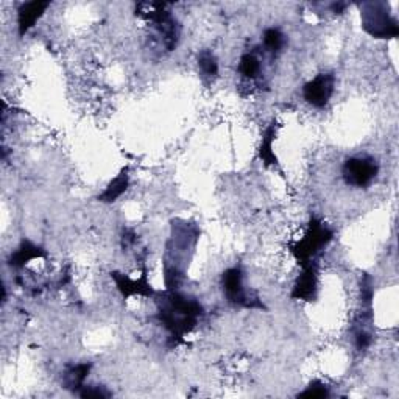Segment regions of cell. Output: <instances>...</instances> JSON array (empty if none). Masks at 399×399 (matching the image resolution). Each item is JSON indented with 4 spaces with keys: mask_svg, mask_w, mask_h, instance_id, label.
I'll return each instance as SVG.
<instances>
[{
    "mask_svg": "<svg viewBox=\"0 0 399 399\" xmlns=\"http://www.w3.org/2000/svg\"><path fill=\"white\" fill-rule=\"evenodd\" d=\"M379 166L373 158L356 156L345 161L342 176L345 183L352 188H367L378 176Z\"/></svg>",
    "mask_w": 399,
    "mask_h": 399,
    "instance_id": "cell-5",
    "label": "cell"
},
{
    "mask_svg": "<svg viewBox=\"0 0 399 399\" xmlns=\"http://www.w3.org/2000/svg\"><path fill=\"white\" fill-rule=\"evenodd\" d=\"M319 293V265L310 262L306 267H302V273L295 281L290 297L292 300L301 301H314Z\"/></svg>",
    "mask_w": 399,
    "mask_h": 399,
    "instance_id": "cell-8",
    "label": "cell"
},
{
    "mask_svg": "<svg viewBox=\"0 0 399 399\" xmlns=\"http://www.w3.org/2000/svg\"><path fill=\"white\" fill-rule=\"evenodd\" d=\"M372 342H373V338H372V336L368 334L367 331H364V329H360V331H357L356 332V346L357 348L362 351V350H367L369 345H372Z\"/></svg>",
    "mask_w": 399,
    "mask_h": 399,
    "instance_id": "cell-19",
    "label": "cell"
},
{
    "mask_svg": "<svg viewBox=\"0 0 399 399\" xmlns=\"http://www.w3.org/2000/svg\"><path fill=\"white\" fill-rule=\"evenodd\" d=\"M346 6H348V4H332L331 8H332V11H334V13L342 14L345 11Z\"/></svg>",
    "mask_w": 399,
    "mask_h": 399,
    "instance_id": "cell-20",
    "label": "cell"
},
{
    "mask_svg": "<svg viewBox=\"0 0 399 399\" xmlns=\"http://www.w3.org/2000/svg\"><path fill=\"white\" fill-rule=\"evenodd\" d=\"M203 312V306L197 300L176 290H166L158 301V320L178 342L195 329Z\"/></svg>",
    "mask_w": 399,
    "mask_h": 399,
    "instance_id": "cell-1",
    "label": "cell"
},
{
    "mask_svg": "<svg viewBox=\"0 0 399 399\" xmlns=\"http://www.w3.org/2000/svg\"><path fill=\"white\" fill-rule=\"evenodd\" d=\"M221 287H223V292L231 305L247 309H265L261 300L248 297L245 287H243V273L239 267H233L223 271Z\"/></svg>",
    "mask_w": 399,
    "mask_h": 399,
    "instance_id": "cell-4",
    "label": "cell"
},
{
    "mask_svg": "<svg viewBox=\"0 0 399 399\" xmlns=\"http://www.w3.org/2000/svg\"><path fill=\"white\" fill-rule=\"evenodd\" d=\"M239 72L245 78L253 80L261 72V61L253 54H245L242 55L240 63H239Z\"/></svg>",
    "mask_w": 399,
    "mask_h": 399,
    "instance_id": "cell-14",
    "label": "cell"
},
{
    "mask_svg": "<svg viewBox=\"0 0 399 399\" xmlns=\"http://www.w3.org/2000/svg\"><path fill=\"white\" fill-rule=\"evenodd\" d=\"M91 372V364H78L68 367L64 372V379L63 383L64 387L72 391H80L85 387V381L87 379Z\"/></svg>",
    "mask_w": 399,
    "mask_h": 399,
    "instance_id": "cell-13",
    "label": "cell"
},
{
    "mask_svg": "<svg viewBox=\"0 0 399 399\" xmlns=\"http://www.w3.org/2000/svg\"><path fill=\"white\" fill-rule=\"evenodd\" d=\"M6 301V289H5V286H2V302Z\"/></svg>",
    "mask_w": 399,
    "mask_h": 399,
    "instance_id": "cell-21",
    "label": "cell"
},
{
    "mask_svg": "<svg viewBox=\"0 0 399 399\" xmlns=\"http://www.w3.org/2000/svg\"><path fill=\"white\" fill-rule=\"evenodd\" d=\"M78 395L83 398V399H106L111 396L109 391H106L105 388H100V387H90V386H85L78 391Z\"/></svg>",
    "mask_w": 399,
    "mask_h": 399,
    "instance_id": "cell-18",
    "label": "cell"
},
{
    "mask_svg": "<svg viewBox=\"0 0 399 399\" xmlns=\"http://www.w3.org/2000/svg\"><path fill=\"white\" fill-rule=\"evenodd\" d=\"M130 167H123L119 175L116 176V178L111 181L108 186L105 188V190L102 192V194L97 197L99 202L102 203H114L116 200H119L125 192L128 190L130 188Z\"/></svg>",
    "mask_w": 399,
    "mask_h": 399,
    "instance_id": "cell-11",
    "label": "cell"
},
{
    "mask_svg": "<svg viewBox=\"0 0 399 399\" xmlns=\"http://www.w3.org/2000/svg\"><path fill=\"white\" fill-rule=\"evenodd\" d=\"M47 256V251L42 247L36 245L32 240L22 239L19 247L13 251L11 256L8 257V265L14 269H22L25 267L28 262H32L35 259H42V257Z\"/></svg>",
    "mask_w": 399,
    "mask_h": 399,
    "instance_id": "cell-10",
    "label": "cell"
},
{
    "mask_svg": "<svg viewBox=\"0 0 399 399\" xmlns=\"http://www.w3.org/2000/svg\"><path fill=\"white\" fill-rule=\"evenodd\" d=\"M336 90V77L332 73H320L314 80L307 81L302 87L305 100L314 108H324L329 103Z\"/></svg>",
    "mask_w": 399,
    "mask_h": 399,
    "instance_id": "cell-6",
    "label": "cell"
},
{
    "mask_svg": "<svg viewBox=\"0 0 399 399\" xmlns=\"http://www.w3.org/2000/svg\"><path fill=\"white\" fill-rule=\"evenodd\" d=\"M360 20L364 30L376 39H393L399 35L398 20L390 16L387 4H362Z\"/></svg>",
    "mask_w": 399,
    "mask_h": 399,
    "instance_id": "cell-3",
    "label": "cell"
},
{
    "mask_svg": "<svg viewBox=\"0 0 399 399\" xmlns=\"http://www.w3.org/2000/svg\"><path fill=\"white\" fill-rule=\"evenodd\" d=\"M264 44L270 51H279L284 47V35L278 28H267L264 32Z\"/></svg>",
    "mask_w": 399,
    "mask_h": 399,
    "instance_id": "cell-16",
    "label": "cell"
},
{
    "mask_svg": "<svg viewBox=\"0 0 399 399\" xmlns=\"http://www.w3.org/2000/svg\"><path fill=\"white\" fill-rule=\"evenodd\" d=\"M50 6V2H41V0H33V2L22 4L18 10V33L19 38H24V36L32 30L36 25L44 13L47 11Z\"/></svg>",
    "mask_w": 399,
    "mask_h": 399,
    "instance_id": "cell-9",
    "label": "cell"
},
{
    "mask_svg": "<svg viewBox=\"0 0 399 399\" xmlns=\"http://www.w3.org/2000/svg\"><path fill=\"white\" fill-rule=\"evenodd\" d=\"M111 279L114 281L117 290L121 292L122 297L127 300L130 297H145V298H153L156 297V290L153 289V286L147 279V271L142 273V276L139 279H131L130 276L123 275L121 271H111Z\"/></svg>",
    "mask_w": 399,
    "mask_h": 399,
    "instance_id": "cell-7",
    "label": "cell"
},
{
    "mask_svg": "<svg viewBox=\"0 0 399 399\" xmlns=\"http://www.w3.org/2000/svg\"><path fill=\"white\" fill-rule=\"evenodd\" d=\"M332 239H334V231L324 225L321 220L310 217L306 234L302 235V239L293 243L290 253L301 267H306L310 262H314L317 254L324 250Z\"/></svg>",
    "mask_w": 399,
    "mask_h": 399,
    "instance_id": "cell-2",
    "label": "cell"
},
{
    "mask_svg": "<svg viewBox=\"0 0 399 399\" xmlns=\"http://www.w3.org/2000/svg\"><path fill=\"white\" fill-rule=\"evenodd\" d=\"M276 130H278V125L276 122H273L270 127H267V130L264 131L262 139H261L259 159L264 162L265 167H275L279 164L275 150H273V142H275V137H276Z\"/></svg>",
    "mask_w": 399,
    "mask_h": 399,
    "instance_id": "cell-12",
    "label": "cell"
},
{
    "mask_svg": "<svg viewBox=\"0 0 399 399\" xmlns=\"http://www.w3.org/2000/svg\"><path fill=\"white\" fill-rule=\"evenodd\" d=\"M329 395H331L329 390H328L326 386H324V383H321L319 381H314L305 391H301L298 398L315 399V398H329Z\"/></svg>",
    "mask_w": 399,
    "mask_h": 399,
    "instance_id": "cell-17",
    "label": "cell"
},
{
    "mask_svg": "<svg viewBox=\"0 0 399 399\" xmlns=\"http://www.w3.org/2000/svg\"><path fill=\"white\" fill-rule=\"evenodd\" d=\"M198 66L206 77H216L219 73V61L209 50H203L198 55Z\"/></svg>",
    "mask_w": 399,
    "mask_h": 399,
    "instance_id": "cell-15",
    "label": "cell"
}]
</instances>
